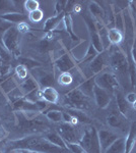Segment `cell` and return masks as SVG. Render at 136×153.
<instances>
[{"label":"cell","mask_w":136,"mask_h":153,"mask_svg":"<svg viewBox=\"0 0 136 153\" xmlns=\"http://www.w3.org/2000/svg\"><path fill=\"white\" fill-rule=\"evenodd\" d=\"M135 71H136V66H135Z\"/></svg>","instance_id":"cell-51"},{"label":"cell","mask_w":136,"mask_h":153,"mask_svg":"<svg viewBox=\"0 0 136 153\" xmlns=\"http://www.w3.org/2000/svg\"><path fill=\"white\" fill-rule=\"evenodd\" d=\"M39 88H40V86H39L38 82L36 81V79L33 78V76H28L26 80H24L23 82L19 83L18 86V89L21 90V92L23 93L24 96H26V94L31 93L32 91Z\"/></svg>","instance_id":"cell-18"},{"label":"cell","mask_w":136,"mask_h":153,"mask_svg":"<svg viewBox=\"0 0 136 153\" xmlns=\"http://www.w3.org/2000/svg\"><path fill=\"white\" fill-rule=\"evenodd\" d=\"M2 76H3V75H2V74H1V71H0V78H1Z\"/></svg>","instance_id":"cell-47"},{"label":"cell","mask_w":136,"mask_h":153,"mask_svg":"<svg viewBox=\"0 0 136 153\" xmlns=\"http://www.w3.org/2000/svg\"><path fill=\"white\" fill-rule=\"evenodd\" d=\"M66 153H72V152H70V151H68V150H67V152H66Z\"/></svg>","instance_id":"cell-48"},{"label":"cell","mask_w":136,"mask_h":153,"mask_svg":"<svg viewBox=\"0 0 136 153\" xmlns=\"http://www.w3.org/2000/svg\"><path fill=\"white\" fill-rule=\"evenodd\" d=\"M132 108H133V109H134V110H136V101H135V102L132 104Z\"/></svg>","instance_id":"cell-46"},{"label":"cell","mask_w":136,"mask_h":153,"mask_svg":"<svg viewBox=\"0 0 136 153\" xmlns=\"http://www.w3.org/2000/svg\"><path fill=\"white\" fill-rule=\"evenodd\" d=\"M44 18V12L42 9H37L29 14V19L32 23H40Z\"/></svg>","instance_id":"cell-36"},{"label":"cell","mask_w":136,"mask_h":153,"mask_svg":"<svg viewBox=\"0 0 136 153\" xmlns=\"http://www.w3.org/2000/svg\"><path fill=\"white\" fill-rule=\"evenodd\" d=\"M0 153H2V151H1V150H0Z\"/></svg>","instance_id":"cell-50"},{"label":"cell","mask_w":136,"mask_h":153,"mask_svg":"<svg viewBox=\"0 0 136 153\" xmlns=\"http://www.w3.org/2000/svg\"><path fill=\"white\" fill-rule=\"evenodd\" d=\"M54 63L57 70L60 71L61 73H69L76 66V63L74 62L69 53H64L62 56L57 58Z\"/></svg>","instance_id":"cell-13"},{"label":"cell","mask_w":136,"mask_h":153,"mask_svg":"<svg viewBox=\"0 0 136 153\" xmlns=\"http://www.w3.org/2000/svg\"><path fill=\"white\" fill-rule=\"evenodd\" d=\"M109 62L115 71V76L118 80L130 84L129 61L122 48L115 47L109 54Z\"/></svg>","instance_id":"cell-3"},{"label":"cell","mask_w":136,"mask_h":153,"mask_svg":"<svg viewBox=\"0 0 136 153\" xmlns=\"http://www.w3.org/2000/svg\"><path fill=\"white\" fill-rule=\"evenodd\" d=\"M7 136H8V132L6 131V129L4 128L3 124H2L1 120H0V141L4 140Z\"/></svg>","instance_id":"cell-43"},{"label":"cell","mask_w":136,"mask_h":153,"mask_svg":"<svg viewBox=\"0 0 136 153\" xmlns=\"http://www.w3.org/2000/svg\"><path fill=\"white\" fill-rule=\"evenodd\" d=\"M8 153H40V152L32 151V150H26V149H15V150H11Z\"/></svg>","instance_id":"cell-44"},{"label":"cell","mask_w":136,"mask_h":153,"mask_svg":"<svg viewBox=\"0 0 136 153\" xmlns=\"http://www.w3.org/2000/svg\"><path fill=\"white\" fill-rule=\"evenodd\" d=\"M64 16H65V12H62V13L58 14V16H52V18H49L45 22V24H44V28H43L44 32L48 33V32L54 30L58 26L61 21H63Z\"/></svg>","instance_id":"cell-25"},{"label":"cell","mask_w":136,"mask_h":153,"mask_svg":"<svg viewBox=\"0 0 136 153\" xmlns=\"http://www.w3.org/2000/svg\"><path fill=\"white\" fill-rule=\"evenodd\" d=\"M98 135H99V140H100V145H101L102 153H105L106 150H107L108 148L110 147L111 145L118 139V138H119L117 136V134L111 132V131H107V130L98 131Z\"/></svg>","instance_id":"cell-12"},{"label":"cell","mask_w":136,"mask_h":153,"mask_svg":"<svg viewBox=\"0 0 136 153\" xmlns=\"http://www.w3.org/2000/svg\"><path fill=\"white\" fill-rule=\"evenodd\" d=\"M42 100L49 104H57L59 101V93L54 87H47L42 89Z\"/></svg>","instance_id":"cell-17"},{"label":"cell","mask_w":136,"mask_h":153,"mask_svg":"<svg viewBox=\"0 0 136 153\" xmlns=\"http://www.w3.org/2000/svg\"><path fill=\"white\" fill-rule=\"evenodd\" d=\"M42 113H45L46 118L52 123H63V112L61 110L47 107V109Z\"/></svg>","instance_id":"cell-26"},{"label":"cell","mask_w":136,"mask_h":153,"mask_svg":"<svg viewBox=\"0 0 136 153\" xmlns=\"http://www.w3.org/2000/svg\"><path fill=\"white\" fill-rule=\"evenodd\" d=\"M24 8L31 13L37 9H40V3L37 0H26V1H24Z\"/></svg>","instance_id":"cell-37"},{"label":"cell","mask_w":136,"mask_h":153,"mask_svg":"<svg viewBox=\"0 0 136 153\" xmlns=\"http://www.w3.org/2000/svg\"><path fill=\"white\" fill-rule=\"evenodd\" d=\"M136 144V122L130 125L128 135L125 138V151L124 153H131Z\"/></svg>","instance_id":"cell-16"},{"label":"cell","mask_w":136,"mask_h":153,"mask_svg":"<svg viewBox=\"0 0 136 153\" xmlns=\"http://www.w3.org/2000/svg\"><path fill=\"white\" fill-rule=\"evenodd\" d=\"M44 137H45L49 142H51L52 144L56 145V146H58L60 148H63V149H67V148H66L65 141H64L62 139V137H61L56 131H49V132H46Z\"/></svg>","instance_id":"cell-22"},{"label":"cell","mask_w":136,"mask_h":153,"mask_svg":"<svg viewBox=\"0 0 136 153\" xmlns=\"http://www.w3.org/2000/svg\"><path fill=\"white\" fill-rule=\"evenodd\" d=\"M81 16H82V18L85 22L86 27H87V29H88L90 44L96 48V50L98 51L99 53L103 52L105 49H104L100 35H99V30H98V26H96V22L93 19V16L87 13H83V14H81Z\"/></svg>","instance_id":"cell-8"},{"label":"cell","mask_w":136,"mask_h":153,"mask_svg":"<svg viewBox=\"0 0 136 153\" xmlns=\"http://www.w3.org/2000/svg\"><path fill=\"white\" fill-rule=\"evenodd\" d=\"M12 26H14V25L8 23V22L4 21V19H2L1 18H0V43H1L2 37H3V35L5 34V32L9 28H11Z\"/></svg>","instance_id":"cell-39"},{"label":"cell","mask_w":136,"mask_h":153,"mask_svg":"<svg viewBox=\"0 0 136 153\" xmlns=\"http://www.w3.org/2000/svg\"><path fill=\"white\" fill-rule=\"evenodd\" d=\"M0 18L4 19V21L8 22V23L14 25L24 23V21H26L29 19V16L26 14H24L23 12H10V13L0 14Z\"/></svg>","instance_id":"cell-19"},{"label":"cell","mask_w":136,"mask_h":153,"mask_svg":"<svg viewBox=\"0 0 136 153\" xmlns=\"http://www.w3.org/2000/svg\"><path fill=\"white\" fill-rule=\"evenodd\" d=\"M21 34L19 28L12 26L5 32L2 37L1 44L8 52L13 54L14 56L21 55V49H19V43H21Z\"/></svg>","instance_id":"cell-4"},{"label":"cell","mask_w":136,"mask_h":153,"mask_svg":"<svg viewBox=\"0 0 136 153\" xmlns=\"http://www.w3.org/2000/svg\"><path fill=\"white\" fill-rule=\"evenodd\" d=\"M125 151V138H118L115 142L105 151V153H124Z\"/></svg>","instance_id":"cell-28"},{"label":"cell","mask_w":136,"mask_h":153,"mask_svg":"<svg viewBox=\"0 0 136 153\" xmlns=\"http://www.w3.org/2000/svg\"><path fill=\"white\" fill-rule=\"evenodd\" d=\"M66 148L72 153H86L79 143H66Z\"/></svg>","instance_id":"cell-38"},{"label":"cell","mask_w":136,"mask_h":153,"mask_svg":"<svg viewBox=\"0 0 136 153\" xmlns=\"http://www.w3.org/2000/svg\"><path fill=\"white\" fill-rule=\"evenodd\" d=\"M63 24H64V26H65V29H66V31H67V33L69 34V36H70L71 39H72V41H74V42L79 41V38H78L73 32L72 19H71V16L69 13H65V16H64V19H63Z\"/></svg>","instance_id":"cell-30"},{"label":"cell","mask_w":136,"mask_h":153,"mask_svg":"<svg viewBox=\"0 0 136 153\" xmlns=\"http://www.w3.org/2000/svg\"><path fill=\"white\" fill-rule=\"evenodd\" d=\"M79 144L86 153H102L99 140L98 131L95 127H90L83 132L80 137Z\"/></svg>","instance_id":"cell-5"},{"label":"cell","mask_w":136,"mask_h":153,"mask_svg":"<svg viewBox=\"0 0 136 153\" xmlns=\"http://www.w3.org/2000/svg\"><path fill=\"white\" fill-rule=\"evenodd\" d=\"M96 85L103 88L111 95H114L116 91L119 89V81L114 74L105 71L96 76Z\"/></svg>","instance_id":"cell-7"},{"label":"cell","mask_w":136,"mask_h":153,"mask_svg":"<svg viewBox=\"0 0 136 153\" xmlns=\"http://www.w3.org/2000/svg\"><path fill=\"white\" fill-rule=\"evenodd\" d=\"M98 54H99V52L96 50V48L90 43V45H88L87 50H86L85 56H83V58L81 59V63H86V62L90 63V61L93 60L96 55H98Z\"/></svg>","instance_id":"cell-32"},{"label":"cell","mask_w":136,"mask_h":153,"mask_svg":"<svg viewBox=\"0 0 136 153\" xmlns=\"http://www.w3.org/2000/svg\"><path fill=\"white\" fill-rule=\"evenodd\" d=\"M107 123H108V125L112 128H118V129L124 130L123 129V128H124V120H123V118L118 114L111 113L107 117Z\"/></svg>","instance_id":"cell-31"},{"label":"cell","mask_w":136,"mask_h":153,"mask_svg":"<svg viewBox=\"0 0 136 153\" xmlns=\"http://www.w3.org/2000/svg\"><path fill=\"white\" fill-rule=\"evenodd\" d=\"M134 45H135V46H136V41H135V44H134Z\"/></svg>","instance_id":"cell-49"},{"label":"cell","mask_w":136,"mask_h":153,"mask_svg":"<svg viewBox=\"0 0 136 153\" xmlns=\"http://www.w3.org/2000/svg\"><path fill=\"white\" fill-rule=\"evenodd\" d=\"M18 86H19V82L17 81L15 76H9V78H7L6 80H4L3 82L0 84L1 90L7 95L10 92H12L13 90H15L16 88H18Z\"/></svg>","instance_id":"cell-21"},{"label":"cell","mask_w":136,"mask_h":153,"mask_svg":"<svg viewBox=\"0 0 136 153\" xmlns=\"http://www.w3.org/2000/svg\"><path fill=\"white\" fill-rule=\"evenodd\" d=\"M66 112L72 115L77 122L83 123V124H90V118L87 117V114L83 110L75 109V108H68Z\"/></svg>","instance_id":"cell-27"},{"label":"cell","mask_w":136,"mask_h":153,"mask_svg":"<svg viewBox=\"0 0 136 153\" xmlns=\"http://www.w3.org/2000/svg\"><path fill=\"white\" fill-rule=\"evenodd\" d=\"M115 96H116V102H117V107L118 110L123 117H127L130 112L131 109V105L126 101V98L124 94L118 89L115 92Z\"/></svg>","instance_id":"cell-15"},{"label":"cell","mask_w":136,"mask_h":153,"mask_svg":"<svg viewBox=\"0 0 136 153\" xmlns=\"http://www.w3.org/2000/svg\"><path fill=\"white\" fill-rule=\"evenodd\" d=\"M95 85H96V76H90V78H88L83 83H81L77 88L85 96L90 97V96H93V88H95Z\"/></svg>","instance_id":"cell-23"},{"label":"cell","mask_w":136,"mask_h":153,"mask_svg":"<svg viewBox=\"0 0 136 153\" xmlns=\"http://www.w3.org/2000/svg\"><path fill=\"white\" fill-rule=\"evenodd\" d=\"M0 12L1 14L10 13V12H19L15 6V1L10 0H0Z\"/></svg>","instance_id":"cell-29"},{"label":"cell","mask_w":136,"mask_h":153,"mask_svg":"<svg viewBox=\"0 0 136 153\" xmlns=\"http://www.w3.org/2000/svg\"><path fill=\"white\" fill-rule=\"evenodd\" d=\"M50 49H51V42L49 40H47V39L42 40L40 42V44H39V50H40L41 52H46V51L50 50Z\"/></svg>","instance_id":"cell-41"},{"label":"cell","mask_w":136,"mask_h":153,"mask_svg":"<svg viewBox=\"0 0 136 153\" xmlns=\"http://www.w3.org/2000/svg\"><path fill=\"white\" fill-rule=\"evenodd\" d=\"M56 132L62 137L65 143H78L80 137L78 135L75 126L68 123H61L60 126L57 128Z\"/></svg>","instance_id":"cell-10"},{"label":"cell","mask_w":136,"mask_h":153,"mask_svg":"<svg viewBox=\"0 0 136 153\" xmlns=\"http://www.w3.org/2000/svg\"><path fill=\"white\" fill-rule=\"evenodd\" d=\"M109 62V52L108 50H104L103 52L99 53L93 60L88 63V70L90 71V76H96L99 74L104 71Z\"/></svg>","instance_id":"cell-9"},{"label":"cell","mask_w":136,"mask_h":153,"mask_svg":"<svg viewBox=\"0 0 136 153\" xmlns=\"http://www.w3.org/2000/svg\"><path fill=\"white\" fill-rule=\"evenodd\" d=\"M66 104L69 108H75L79 110H85L88 108V97L85 96L78 88H74L64 95Z\"/></svg>","instance_id":"cell-6"},{"label":"cell","mask_w":136,"mask_h":153,"mask_svg":"<svg viewBox=\"0 0 136 153\" xmlns=\"http://www.w3.org/2000/svg\"><path fill=\"white\" fill-rule=\"evenodd\" d=\"M38 82L39 86H42L43 88L47 87H54L55 84V78H54V74L48 73V71H42L39 74L38 80H36Z\"/></svg>","instance_id":"cell-20"},{"label":"cell","mask_w":136,"mask_h":153,"mask_svg":"<svg viewBox=\"0 0 136 153\" xmlns=\"http://www.w3.org/2000/svg\"><path fill=\"white\" fill-rule=\"evenodd\" d=\"M112 96L110 93L104 90L103 88L99 87V86L95 85L93 88V97H95L96 103L99 108L101 109H105L107 108L109 104H110L111 100H112Z\"/></svg>","instance_id":"cell-11"},{"label":"cell","mask_w":136,"mask_h":153,"mask_svg":"<svg viewBox=\"0 0 136 153\" xmlns=\"http://www.w3.org/2000/svg\"><path fill=\"white\" fill-rule=\"evenodd\" d=\"M72 81H73V78L70 73H61L58 78L59 85L63 86V87H66V86L70 85V84L72 83Z\"/></svg>","instance_id":"cell-34"},{"label":"cell","mask_w":136,"mask_h":153,"mask_svg":"<svg viewBox=\"0 0 136 153\" xmlns=\"http://www.w3.org/2000/svg\"><path fill=\"white\" fill-rule=\"evenodd\" d=\"M15 149H26L40 153H66L67 149H63L49 142L45 137L38 134L28 135L18 140L9 143L7 152Z\"/></svg>","instance_id":"cell-1"},{"label":"cell","mask_w":136,"mask_h":153,"mask_svg":"<svg viewBox=\"0 0 136 153\" xmlns=\"http://www.w3.org/2000/svg\"><path fill=\"white\" fill-rule=\"evenodd\" d=\"M68 1H57L55 5V16L65 12L66 6H67Z\"/></svg>","instance_id":"cell-40"},{"label":"cell","mask_w":136,"mask_h":153,"mask_svg":"<svg viewBox=\"0 0 136 153\" xmlns=\"http://www.w3.org/2000/svg\"><path fill=\"white\" fill-rule=\"evenodd\" d=\"M108 38L111 44L113 45H120L124 40V34L116 28L108 29Z\"/></svg>","instance_id":"cell-24"},{"label":"cell","mask_w":136,"mask_h":153,"mask_svg":"<svg viewBox=\"0 0 136 153\" xmlns=\"http://www.w3.org/2000/svg\"><path fill=\"white\" fill-rule=\"evenodd\" d=\"M130 55H131V58H132L133 62H134V63H135V65H136V46H135V45L133 46L132 49H131Z\"/></svg>","instance_id":"cell-45"},{"label":"cell","mask_w":136,"mask_h":153,"mask_svg":"<svg viewBox=\"0 0 136 153\" xmlns=\"http://www.w3.org/2000/svg\"><path fill=\"white\" fill-rule=\"evenodd\" d=\"M15 120L17 129L23 133L32 135L38 133L49 132V125L41 117L40 112L35 111H15Z\"/></svg>","instance_id":"cell-2"},{"label":"cell","mask_w":136,"mask_h":153,"mask_svg":"<svg viewBox=\"0 0 136 153\" xmlns=\"http://www.w3.org/2000/svg\"><path fill=\"white\" fill-rule=\"evenodd\" d=\"M125 98H126V101H127L129 104L132 106L133 103L136 101V93L135 92H128L127 94L125 95Z\"/></svg>","instance_id":"cell-42"},{"label":"cell","mask_w":136,"mask_h":153,"mask_svg":"<svg viewBox=\"0 0 136 153\" xmlns=\"http://www.w3.org/2000/svg\"><path fill=\"white\" fill-rule=\"evenodd\" d=\"M15 76L17 80H19V83L23 82L24 80H26L29 76V73H28V68L24 65H17L15 68Z\"/></svg>","instance_id":"cell-33"},{"label":"cell","mask_w":136,"mask_h":153,"mask_svg":"<svg viewBox=\"0 0 136 153\" xmlns=\"http://www.w3.org/2000/svg\"><path fill=\"white\" fill-rule=\"evenodd\" d=\"M88 9L91 14V16L93 18V19L98 24L101 25H105V19H106V13L105 10L102 6L99 4V2L96 1H91L88 5Z\"/></svg>","instance_id":"cell-14"},{"label":"cell","mask_w":136,"mask_h":153,"mask_svg":"<svg viewBox=\"0 0 136 153\" xmlns=\"http://www.w3.org/2000/svg\"><path fill=\"white\" fill-rule=\"evenodd\" d=\"M19 65H24L26 68H39L42 65L39 61L35 60V59L32 58H21L19 59Z\"/></svg>","instance_id":"cell-35"}]
</instances>
